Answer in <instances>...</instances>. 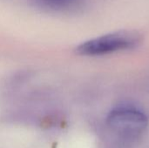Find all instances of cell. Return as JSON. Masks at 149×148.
<instances>
[{
    "instance_id": "cell-3",
    "label": "cell",
    "mask_w": 149,
    "mask_h": 148,
    "mask_svg": "<svg viewBox=\"0 0 149 148\" xmlns=\"http://www.w3.org/2000/svg\"><path fill=\"white\" fill-rule=\"evenodd\" d=\"M44 3L54 8H69L75 5L79 0H41Z\"/></svg>"
},
{
    "instance_id": "cell-2",
    "label": "cell",
    "mask_w": 149,
    "mask_h": 148,
    "mask_svg": "<svg viewBox=\"0 0 149 148\" xmlns=\"http://www.w3.org/2000/svg\"><path fill=\"white\" fill-rule=\"evenodd\" d=\"M107 123L112 132L127 141H133L146 131L148 120L141 110L133 106H120L107 115Z\"/></svg>"
},
{
    "instance_id": "cell-1",
    "label": "cell",
    "mask_w": 149,
    "mask_h": 148,
    "mask_svg": "<svg viewBox=\"0 0 149 148\" xmlns=\"http://www.w3.org/2000/svg\"><path fill=\"white\" fill-rule=\"evenodd\" d=\"M141 42V35L135 31H120L87 40L76 48L83 56H103L137 47Z\"/></svg>"
}]
</instances>
